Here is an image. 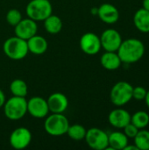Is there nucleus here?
<instances>
[{
    "label": "nucleus",
    "mask_w": 149,
    "mask_h": 150,
    "mask_svg": "<svg viewBox=\"0 0 149 150\" xmlns=\"http://www.w3.org/2000/svg\"><path fill=\"white\" fill-rule=\"evenodd\" d=\"M120 60L124 63L131 64L139 62L145 54L143 42L135 38L122 40L118 51Z\"/></svg>",
    "instance_id": "f257e3e1"
},
{
    "label": "nucleus",
    "mask_w": 149,
    "mask_h": 150,
    "mask_svg": "<svg viewBox=\"0 0 149 150\" xmlns=\"http://www.w3.org/2000/svg\"><path fill=\"white\" fill-rule=\"evenodd\" d=\"M3 51L8 58L14 61L24 59L29 53L26 40L16 35L8 38L4 42Z\"/></svg>",
    "instance_id": "f03ea898"
},
{
    "label": "nucleus",
    "mask_w": 149,
    "mask_h": 150,
    "mask_svg": "<svg viewBox=\"0 0 149 150\" xmlns=\"http://www.w3.org/2000/svg\"><path fill=\"white\" fill-rule=\"evenodd\" d=\"M4 116L10 120H18L27 113V100L23 97L12 96L4 105Z\"/></svg>",
    "instance_id": "7ed1b4c3"
},
{
    "label": "nucleus",
    "mask_w": 149,
    "mask_h": 150,
    "mask_svg": "<svg viewBox=\"0 0 149 150\" xmlns=\"http://www.w3.org/2000/svg\"><path fill=\"white\" fill-rule=\"evenodd\" d=\"M68 127V120L63 113L48 114L44 122V129L51 136H61L66 134Z\"/></svg>",
    "instance_id": "20e7f679"
},
{
    "label": "nucleus",
    "mask_w": 149,
    "mask_h": 150,
    "mask_svg": "<svg viewBox=\"0 0 149 150\" xmlns=\"http://www.w3.org/2000/svg\"><path fill=\"white\" fill-rule=\"evenodd\" d=\"M25 13L36 22L44 21L53 13V6L49 0H31L25 7Z\"/></svg>",
    "instance_id": "39448f33"
},
{
    "label": "nucleus",
    "mask_w": 149,
    "mask_h": 150,
    "mask_svg": "<svg viewBox=\"0 0 149 150\" xmlns=\"http://www.w3.org/2000/svg\"><path fill=\"white\" fill-rule=\"evenodd\" d=\"M133 86L124 81L118 82L113 85L110 92L112 103L116 106H123L133 98Z\"/></svg>",
    "instance_id": "423d86ee"
},
{
    "label": "nucleus",
    "mask_w": 149,
    "mask_h": 150,
    "mask_svg": "<svg viewBox=\"0 0 149 150\" xmlns=\"http://www.w3.org/2000/svg\"><path fill=\"white\" fill-rule=\"evenodd\" d=\"M87 145L95 150H105L108 144V134L102 129L91 127L87 130L84 138Z\"/></svg>",
    "instance_id": "0eeeda50"
},
{
    "label": "nucleus",
    "mask_w": 149,
    "mask_h": 150,
    "mask_svg": "<svg viewBox=\"0 0 149 150\" xmlns=\"http://www.w3.org/2000/svg\"><path fill=\"white\" fill-rule=\"evenodd\" d=\"M32 142V133L26 127H20L14 129L9 138V142L14 149H26Z\"/></svg>",
    "instance_id": "6e6552de"
},
{
    "label": "nucleus",
    "mask_w": 149,
    "mask_h": 150,
    "mask_svg": "<svg viewBox=\"0 0 149 150\" xmlns=\"http://www.w3.org/2000/svg\"><path fill=\"white\" fill-rule=\"evenodd\" d=\"M81 50L88 55H95L102 48L100 37L94 33H85L79 41Z\"/></svg>",
    "instance_id": "1a4fd4ad"
},
{
    "label": "nucleus",
    "mask_w": 149,
    "mask_h": 150,
    "mask_svg": "<svg viewBox=\"0 0 149 150\" xmlns=\"http://www.w3.org/2000/svg\"><path fill=\"white\" fill-rule=\"evenodd\" d=\"M27 112L35 119H44L49 114L47 99L41 97H32L27 100Z\"/></svg>",
    "instance_id": "9d476101"
},
{
    "label": "nucleus",
    "mask_w": 149,
    "mask_h": 150,
    "mask_svg": "<svg viewBox=\"0 0 149 150\" xmlns=\"http://www.w3.org/2000/svg\"><path fill=\"white\" fill-rule=\"evenodd\" d=\"M100 41L102 47L105 51L117 52L122 42V37L117 30L109 28L102 33Z\"/></svg>",
    "instance_id": "9b49d317"
},
{
    "label": "nucleus",
    "mask_w": 149,
    "mask_h": 150,
    "mask_svg": "<svg viewBox=\"0 0 149 150\" xmlns=\"http://www.w3.org/2000/svg\"><path fill=\"white\" fill-rule=\"evenodd\" d=\"M15 28V35L27 40L33 35L37 34L38 25L37 22L30 18H22L21 21L14 26Z\"/></svg>",
    "instance_id": "f8f14e48"
},
{
    "label": "nucleus",
    "mask_w": 149,
    "mask_h": 150,
    "mask_svg": "<svg viewBox=\"0 0 149 150\" xmlns=\"http://www.w3.org/2000/svg\"><path fill=\"white\" fill-rule=\"evenodd\" d=\"M51 113H63L68 107V99L61 92H54L47 99Z\"/></svg>",
    "instance_id": "ddd939ff"
},
{
    "label": "nucleus",
    "mask_w": 149,
    "mask_h": 150,
    "mask_svg": "<svg viewBox=\"0 0 149 150\" xmlns=\"http://www.w3.org/2000/svg\"><path fill=\"white\" fill-rule=\"evenodd\" d=\"M97 8V16L103 22L106 24H114L119 20V10L113 4L105 3Z\"/></svg>",
    "instance_id": "4468645a"
},
{
    "label": "nucleus",
    "mask_w": 149,
    "mask_h": 150,
    "mask_svg": "<svg viewBox=\"0 0 149 150\" xmlns=\"http://www.w3.org/2000/svg\"><path fill=\"white\" fill-rule=\"evenodd\" d=\"M108 120L112 127L116 128H124L131 122V114L125 109L117 108L110 112Z\"/></svg>",
    "instance_id": "2eb2a0df"
},
{
    "label": "nucleus",
    "mask_w": 149,
    "mask_h": 150,
    "mask_svg": "<svg viewBox=\"0 0 149 150\" xmlns=\"http://www.w3.org/2000/svg\"><path fill=\"white\" fill-rule=\"evenodd\" d=\"M28 51L35 55H40L46 53L48 47L47 40L41 35L35 34L26 40Z\"/></svg>",
    "instance_id": "dca6fc26"
},
{
    "label": "nucleus",
    "mask_w": 149,
    "mask_h": 150,
    "mask_svg": "<svg viewBox=\"0 0 149 150\" xmlns=\"http://www.w3.org/2000/svg\"><path fill=\"white\" fill-rule=\"evenodd\" d=\"M100 62L103 68L107 70H116L120 67L122 63L118 53L110 51H105V53L102 54Z\"/></svg>",
    "instance_id": "f3484780"
},
{
    "label": "nucleus",
    "mask_w": 149,
    "mask_h": 150,
    "mask_svg": "<svg viewBox=\"0 0 149 150\" xmlns=\"http://www.w3.org/2000/svg\"><path fill=\"white\" fill-rule=\"evenodd\" d=\"M108 144L109 146L106 149L124 150L126 146L129 144L128 138L122 132H112L108 134Z\"/></svg>",
    "instance_id": "a211bd4d"
},
{
    "label": "nucleus",
    "mask_w": 149,
    "mask_h": 150,
    "mask_svg": "<svg viewBox=\"0 0 149 150\" xmlns=\"http://www.w3.org/2000/svg\"><path fill=\"white\" fill-rule=\"evenodd\" d=\"M133 23L141 33H149V11L144 8L138 10L133 16Z\"/></svg>",
    "instance_id": "6ab92c4d"
},
{
    "label": "nucleus",
    "mask_w": 149,
    "mask_h": 150,
    "mask_svg": "<svg viewBox=\"0 0 149 150\" xmlns=\"http://www.w3.org/2000/svg\"><path fill=\"white\" fill-rule=\"evenodd\" d=\"M63 24L61 18L57 15H54L53 13L48 16L44 20V27L45 30L50 34H57L62 29Z\"/></svg>",
    "instance_id": "aec40b11"
},
{
    "label": "nucleus",
    "mask_w": 149,
    "mask_h": 150,
    "mask_svg": "<svg viewBox=\"0 0 149 150\" xmlns=\"http://www.w3.org/2000/svg\"><path fill=\"white\" fill-rule=\"evenodd\" d=\"M10 91L12 96L25 98L28 93V87L24 80L14 79L10 83Z\"/></svg>",
    "instance_id": "412c9836"
},
{
    "label": "nucleus",
    "mask_w": 149,
    "mask_h": 150,
    "mask_svg": "<svg viewBox=\"0 0 149 150\" xmlns=\"http://www.w3.org/2000/svg\"><path fill=\"white\" fill-rule=\"evenodd\" d=\"M86 132L87 130L83 126L80 124H74L71 126L69 125L66 134L70 139L74 141H82V140H84Z\"/></svg>",
    "instance_id": "4be33fe9"
},
{
    "label": "nucleus",
    "mask_w": 149,
    "mask_h": 150,
    "mask_svg": "<svg viewBox=\"0 0 149 150\" xmlns=\"http://www.w3.org/2000/svg\"><path fill=\"white\" fill-rule=\"evenodd\" d=\"M134 145L139 150H149V131L146 129H140L135 135Z\"/></svg>",
    "instance_id": "5701e85b"
},
{
    "label": "nucleus",
    "mask_w": 149,
    "mask_h": 150,
    "mask_svg": "<svg viewBox=\"0 0 149 150\" xmlns=\"http://www.w3.org/2000/svg\"><path fill=\"white\" fill-rule=\"evenodd\" d=\"M131 123H133L139 129L145 128L149 124V115L144 111H139L131 115Z\"/></svg>",
    "instance_id": "b1692460"
},
{
    "label": "nucleus",
    "mask_w": 149,
    "mask_h": 150,
    "mask_svg": "<svg viewBox=\"0 0 149 150\" xmlns=\"http://www.w3.org/2000/svg\"><path fill=\"white\" fill-rule=\"evenodd\" d=\"M5 18H6L7 23L10 25L14 27L15 25H17L21 21V19L23 18V16H22V13L20 12L19 10H18V9H11L6 13Z\"/></svg>",
    "instance_id": "393cba45"
},
{
    "label": "nucleus",
    "mask_w": 149,
    "mask_h": 150,
    "mask_svg": "<svg viewBox=\"0 0 149 150\" xmlns=\"http://www.w3.org/2000/svg\"><path fill=\"white\" fill-rule=\"evenodd\" d=\"M147 90L142 86H137L133 88V98L136 100H144L147 95Z\"/></svg>",
    "instance_id": "a878e982"
},
{
    "label": "nucleus",
    "mask_w": 149,
    "mask_h": 150,
    "mask_svg": "<svg viewBox=\"0 0 149 150\" xmlns=\"http://www.w3.org/2000/svg\"><path fill=\"white\" fill-rule=\"evenodd\" d=\"M124 134L127 136V138H131V139H133L135 137V135L137 134V133L139 132V128L137 127H135L133 123H129L127 124L124 128Z\"/></svg>",
    "instance_id": "bb28decb"
},
{
    "label": "nucleus",
    "mask_w": 149,
    "mask_h": 150,
    "mask_svg": "<svg viewBox=\"0 0 149 150\" xmlns=\"http://www.w3.org/2000/svg\"><path fill=\"white\" fill-rule=\"evenodd\" d=\"M5 100H6L5 95L4 93V91L0 89V108L4 106V105L5 103Z\"/></svg>",
    "instance_id": "cd10ccee"
},
{
    "label": "nucleus",
    "mask_w": 149,
    "mask_h": 150,
    "mask_svg": "<svg viewBox=\"0 0 149 150\" xmlns=\"http://www.w3.org/2000/svg\"><path fill=\"white\" fill-rule=\"evenodd\" d=\"M143 8L149 11V0H143Z\"/></svg>",
    "instance_id": "c85d7f7f"
},
{
    "label": "nucleus",
    "mask_w": 149,
    "mask_h": 150,
    "mask_svg": "<svg viewBox=\"0 0 149 150\" xmlns=\"http://www.w3.org/2000/svg\"><path fill=\"white\" fill-rule=\"evenodd\" d=\"M129 149H134V150H139L138 148L135 146V145H132V146H129L128 144L126 146V148L124 149V150H129Z\"/></svg>",
    "instance_id": "c756f323"
},
{
    "label": "nucleus",
    "mask_w": 149,
    "mask_h": 150,
    "mask_svg": "<svg viewBox=\"0 0 149 150\" xmlns=\"http://www.w3.org/2000/svg\"><path fill=\"white\" fill-rule=\"evenodd\" d=\"M145 102H146V104H147V105H148V107L149 108V91H147V95H146V98H145Z\"/></svg>",
    "instance_id": "7c9ffc66"
},
{
    "label": "nucleus",
    "mask_w": 149,
    "mask_h": 150,
    "mask_svg": "<svg viewBox=\"0 0 149 150\" xmlns=\"http://www.w3.org/2000/svg\"><path fill=\"white\" fill-rule=\"evenodd\" d=\"M97 9H98L97 7H94V8H92V9H91V11H91V13H92L93 15H97Z\"/></svg>",
    "instance_id": "2f4dec72"
}]
</instances>
